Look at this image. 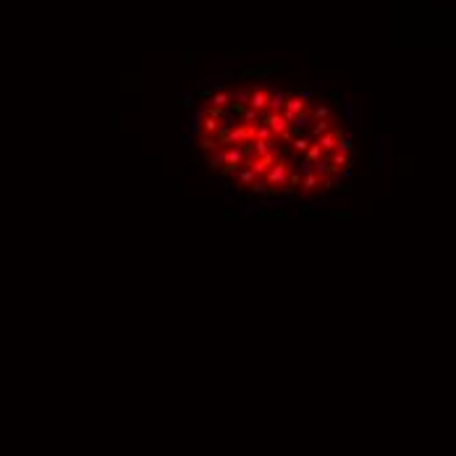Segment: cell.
Segmentation results:
<instances>
[{"label":"cell","mask_w":456,"mask_h":456,"mask_svg":"<svg viewBox=\"0 0 456 456\" xmlns=\"http://www.w3.org/2000/svg\"><path fill=\"white\" fill-rule=\"evenodd\" d=\"M228 102H231V92L225 89V92H215L210 97V108H220L223 110V108H228Z\"/></svg>","instance_id":"cell-6"},{"label":"cell","mask_w":456,"mask_h":456,"mask_svg":"<svg viewBox=\"0 0 456 456\" xmlns=\"http://www.w3.org/2000/svg\"><path fill=\"white\" fill-rule=\"evenodd\" d=\"M202 121H205V110H197V113L192 116V126H189V131H192V134H202Z\"/></svg>","instance_id":"cell-12"},{"label":"cell","mask_w":456,"mask_h":456,"mask_svg":"<svg viewBox=\"0 0 456 456\" xmlns=\"http://www.w3.org/2000/svg\"><path fill=\"white\" fill-rule=\"evenodd\" d=\"M184 105H186V108L192 105V95H189V92H184Z\"/></svg>","instance_id":"cell-17"},{"label":"cell","mask_w":456,"mask_h":456,"mask_svg":"<svg viewBox=\"0 0 456 456\" xmlns=\"http://www.w3.org/2000/svg\"><path fill=\"white\" fill-rule=\"evenodd\" d=\"M307 110V102H301L296 95H288V100H286V105H283V116H294V113H304Z\"/></svg>","instance_id":"cell-5"},{"label":"cell","mask_w":456,"mask_h":456,"mask_svg":"<svg viewBox=\"0 0 456 456\" xmlns=\"http://www.w3.org/2000/svg\"><path fill=\"white\" fill-rule=\"evenodd\" d=\"M320 158H323V149H320V144H317V142H310V147L304 149L301 160H307V163H315V160H320Z\"/></svg>","instance_id":"cell-9"},{"label":"cell","mask_w":456,"mask_h":456,"mask_svg":"<svg viewBox=\"0 0 456 456\" xmlns=\"http://www.w3.org/2000/svg\"><path fill=\"white\" fill-rule=\"evenodd\" d=\"M330 129V121H317V124L312 126V136H320V134H325Z\"/></svg>","instance_id":"cell-16"},{"label":"cell","mask_w":456,"mask_h":456,"mask_svg":"<svg viewBox=\"0 0 456 456\" xmlns=\"http://www.w3.org/2000/svg\"><path fill=\"white\" fill-rule=\"evenodd\" d=\"M260 116H262V113H257L254 108H244V113H241V121H239V124L257 126V124H260Z\"/></svg>","instance_id":"cell-10"},{"label":"cell","mask_w":456,"mask_h":456,"mask_svg":"<svg viewBox=\"0 0 456 456\" xmlns=\"http://www.w3.org/2000/svg\"><path fill=\"white\" fill-rule=\"evenodd\" d=\"M273 92L270 87H254L252 92H249V100H247V105L249 108H254L257 113H265L268 110V95Z\"/></svg>","instance_id":"cell-2"},{"label":"cell","mask_w":456,"mask_h":456,"mask_svg":"<svg viewBox=\"0 0 456 456\" xmlns=\"http://www.w3.org/2000/svg\"><path fill=\"white\" fill-rule=\"evenodd\" d=\"M310 113V118H315V121H328L330 118V108L328 105H317L315 110H307Z\"/></svg>","instance_id":"cell-11"},{"label":"cell","mask_w":456,"mask_h":456,"mask_svg":"<svg viewBox=\"0 0 456 456\" xmlns=\"http://www.w3.org/2000/svg\"><path fill=\"white\" fill-rule=\"evenodd\" d=\"M296 97H299L301 102H312V100H315V92H312V89H307V87L301 84V89L296 92Z\"/></svg>","instance_id":"cell-15"},{"label":"cell","mask_w":456,"mask_h":456,"mask_svg":"<svg viewBox=\"0 0 456 456\" xmlns=\"http://www.w3.org/2000/svg\"><path fill=\"white\" fill-rule=\"evenodd\" d=\"M341 134H344L341 129H330V131H325V134L317 136V144H320L323 155H330V152L336 149V142H338V136H341Z\"/></svg>","instance_id":"cell-3"},{"label":"cell","mask_w":456,"mask_h":456,"mask_svg":"<svg viewBox=\"0 0 456 456\" xmlns=\"http://www.w3.org/2000/svg\"><path fill=\"white\" fill-rule=\"evenodd\" d=\"M320 184H323V178H320V176H315V173L301 176V192H315Z\"/></svg>","instance_id":"cell-8"},{"label":"cell","mask_w":456,"mask_h":456,"mask_svg":"<svg viewBox=\"0 0 456 456\" xmlns=\"http://www.w3.org/2000/svg\"><path fill=\"white\" fill-rule=\"evenodd\" d=\"M288 163H286V158H281V160H276L268 168V173H265V181L270 186H276V189H283L286 186V176H288Z\"/></svg>","instance_id":"cell-1"},{"label":"cell","mask_w":456,"mask_h":456,"mask_svg":"<svg viewBox=\"0 0 456 456\" xmlns=\"http://www.w3.org/2000/svg\"><path fill=\"white\" fill-rule=\"evenodd\" d=\"M200 147L202 149H207V152H215L220 144H218V139L215 136H207V134H202V139H200Z\"/></svg>","instance_id":"cell-13"},{"label":"cell","mask_w":456,"mask_h":456,"mask_svg":"<svg viewBox=\"0 0 456 456\" xmlns=\"http://www.w3.org/2000/svg\"><path fill=\"white\" fill-rule=\"evenodd\" d=\"M286 100H288V92H283V89H273V92L268 95V110L270 113H281L283 110V105H286Z\"/></svg>","instance_id":"cell-4"},{"label":"cell","mask_w":456,"mask_h":456,"mask_svg":"<svg viewBox=\"0 0 456 456\" xmlns=\"http://www.w3.org/2000/svg\"><path fill=\"white\" fill-rule=\"evenodd\" d=\"M207 165H210L212 171H220L223 165H225V147H218L215 155H210V158H207Z\"/></svg>","instance_id":"cell-7"},{"label":"cell","mask_w":456,"mask_h":456,"mask_svg":"<svg viewBox=\"0 0 456 456\" xmlns=\"http://www.w3.org/2000/svg\"><path fill=\"white\" fill-rule=\"evenodd\" d=\"M254 178H257V176L252 173V168H249V165H244V168L239 171V181H241V184H244V186H252V181H254Z\"/></svg>","instance_id":"cell-14"}]
</instances>
